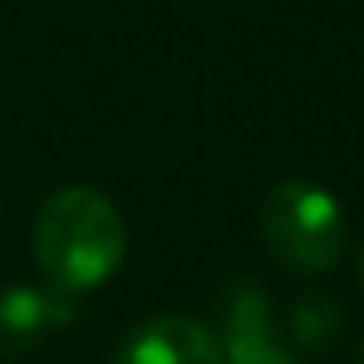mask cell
<instances>
[{
  "instance_id": "obj_1",
  "label": "cell",
  "mask_w": 364,
  "mask_h": 364,
  "mask_svg": "<svg viewBox=\"0 0 364 364\" xmlns=\"http://www.w3.org/2000/svg\"><path fill=\"white\" fill-rule=\"evenodd\" d=\"M129 231L118 204L90 184H67L40 204L32 223V251L48 282L63 290L102 286L122 267Z\"/></svg>"
},
{
  "instance_id": "obj_2",
  "label": "cell",
  "mask_w": 364,
  "mask_h": 364,
  "mask_svg": "<svg viewBox=\"0 0 364 364\" xmlns=\"http://www.w3.org/2000/svg\"><path fill=\"white\" fill-rule=\"evenodd\" d=\"M348 223L337 196L314 181H282L262 204V239L282 267L298 274H325L345 255Z\"/></svg>"
},
{
  "instance_id": "obj_3",
  "label": "cell",
  "mask_w": 364,
  "mask_h": 364,
  "mask_svg": "<svg viewBox=\"0 0 364 364\" xmlns=\"http://www.w3.org/2000/svg\"><path fill=\"white\" fill-rule=\"evenodd\" d=\"M79 317V294L55 282L43 286H9L0 294V360L40 348L51 333L67 329Z\"/></svg>"
},
{
  "instance_id": "obj_4",
  "label": "cell",
  "mask_w": 364,
  "mask_h": 364,
  "mask_svg": "<svg viewBox=\"0 0 364 364\" xmlns=\"http://www.w3.org/2000/svg\"><path fill=\"white\" fill-rule=\"evenodd\" d=\"M114 364H223V348L215 329L204 321L161 314L129 329L114 353Z\"/></svg>"
},
{
  "instance_id": "obj_5",
  "label": "cell",
  "mask_w": 364,
  "mask_h": 364,
  "mask_svg": "<svg viewBox=\"0 0 364 364\" xmlns=\"http://www.w3.org/2000/svg\"><path fill=\"white\" fill-rule=\"evenodd\" d=\"M220 348H223V364L228 356L243 353V348L267 345L274 341V314H270L267 294L255 282H231L228 294L220 301Z\"/></svg>"
},
{
  "instance_id": "obj_6",
  "label": "cell",
  "mask_w": 364,
  "mask_h": 364,
  "mask_svg": "<svg viewBox=\"0 0 364 364\" xmlns=\"http://www.w3.org/2000/svg\"><path fill=\"white\" fill-rule=\"evenodd\" d=\"M341 329V306L329 294H301V301L290 309V337L301 348H325Z\"/></svg>"
},
{
  "instance_id": "obj_7",
  "label": "cell",
  "mask_w": 364,
  "mask_h": 364,
  "mask_svg": "<svg viewBox=\"0 0 364 364\" xmlns=\"http://www.w3.org/2000/svg\"><path fill=\"white\" fill-rule=\"evenodd\" d=\"M228 364H301V360H294L274 341H267V345H255V348H243V353L228 356Z\"/></svg>"
},
{
  "instance_id": "obj_8",
  "label": "cell",
  "mask_w": 364,
  "mask_h": 364,
  "mask_svg": "<svg viewBox=\"0 0 364 364\" xmlns=\"http://www.w3.org/2000/svg\"><path fill=\"white\" fill-rule=\"evenodd\" d=\"M356 270H360V286H364V247H360V259H356Z\"/></svg>"
},
{
  "instance_id": "obj_9",
  "label": "cell",
  "mask_w": 364,
  "mask_h": 364,
  "mask_svg": "<svg viewBox=\"0 0 364 364\" xmlns=\"http://www.w3.org/2000/svg\"><path fill=\"white\" fill-rule=\"evenodd\" d=\"M356 364H364V341H360V348H356Z\"/></svg>"
}]
</instances>
